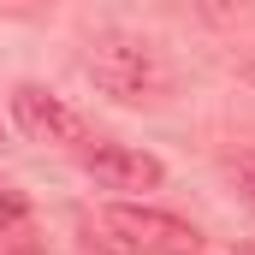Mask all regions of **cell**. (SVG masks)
Returning a JSON list of instances; mask_svg holds the SVG:
<instances>
[{
    "label": "cell",
    "mask_w": 255,
    "mask_h": 255,
    "mask_svg": "<svg viewBox=\"0 0 255 255\" xmlns=\"http://www.w3.org/2000/svg\"><path fill=\"white\" fill-rule=\"evenodd\" d=\"M238 255H255V244H244V250H238Z\"/></svg>",
    "instance_id": "cell-7"
},
{
    "label": "cell",
    "mask_w": 255,
    "mask_h": 255,
    "mask_svg": "<svg viewBox=\"0 0 255 255\" xmlns=\"http://www.w3.org/2000/svg\"><path fill=\"white\" fill-rule=\"evenodd\" d=\"M18 214H24V196H18V190H6V184H0V226H12Z\"/></svg>",
    "instance_id": "cell-6"
},
{
    "label": "cell",
    "mask_w": 255,
    "mask_h": 255,
    "mask_svg": "<svg viewBox=\"0 0 255 255\" xmlns=\"http://www.w3.org/2000/svg\"><path fill=\"white\" fill-rule=\"evenodd\" d=\"M89 226L107 250H130V255H196L202 250L196 226L172 220V214H154V208H130V202L101 208Z\"/></svg>",
    "instance_id": "cell-2"
},
{
    "label": "cell",
    "mask_w": 255,
    "mask_h": 255,
    "mask_svg": "<svg viewBox=\"0 0 255 255\" xmlns=\"http://www.w3.org/2000/svg\"><path fill=\"white\" fill-rule=\"evenodd\" d=\"M83 166L107 184V190H154L166 178V166L148 154V148H130V142H95L83 154Z\"/></svg>",
    "instance_id": "cell-4"
},
{
    "label": "cell",
    "mask_w": 255,
    "mask_h": 255,
    "mask_svg": "<svg viewBox=\"0 0 255 255\" xmlns=\"http://www.w3.org/2000/svg\"><path fill=\"white\" fill-rule=\"evenodd\" d=\"M89 77H95L101 95L130 101V107L172 89V65L160 60V48L142 42V36H101V42L89 48Z\"/></svg>",
    "instance_id": "cell-1"
},
{
    "label": "cell",
    "mask_w": 255,
    "mask_h": 255,
    "mask_svg": "<svg viewBox=\"0 0 255 255\" xmlns=\"http://www.w3.org/2000/svg\"><path fill=\"white\" fill-rule=\"evenodd\" d=\"M226 178H232V190H238V202H250V208H255V148H244V154H232Z\"/></svg>",
    "instance_id": "cell-5"
},
{
    "label": "cell",
    "mask_w": 255,
    "mask_h": 255,
    "mask_svg": "<svg viewBox=\"0 0 255 255\" xmlns=\"http://www.w3.org/2000/svg\"><path fill=\"white\" fill-rule=\"evenodd\" d=\"M12 113H18L24 136H36V142H54V148H83L89 142V125L42 83H18L12 89Z\"/></svg>",
    "instance_id": "cell-3"
},
{
    "label": "cell",
    "mask_w": 255,
    "mask_h": 255,
    "mask_svg": "<svg viewBox=\"0 0 255 255\" xmlns=\"http://www.w3.org/2000/svg\"><path fill=\"white\" fill-rule=\"evenodd\" d=\"M0 142H6V136H0Z\"/></svg>",
    "instance_id": "cell-8"
}]
</instances>
